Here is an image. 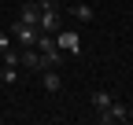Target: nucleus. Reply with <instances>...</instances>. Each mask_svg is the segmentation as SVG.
<instances>
[{
  "instance_id": "9",
  "label": "nucleus",
  "mask_w": 133,
  "mask_h": 125,
  "mask_svg": "<svg viewBox=\"0 0 133 125\" xmlns=\"http://www.w3.org/2000/svg\"><path fill=\"white\" fill-rule=\"evenodd\" d=\"M70 15H74L78 22H92V19H96V7H92V4H74Z\"/></svg>"
},
{
  "instance_id": "1",
  "label": "nucleus",
  "mask_w": 133,
  "mask_h": 125,
  "mask_svg": "<svg viewBox=\"0 0 133 125\" xmlns=\"http://www.w3.org/2000/svg\"><path fill=\"white\" fill-rule=\"evenodd\" d=\"M37 7H41L37 29H41V33H56V29L63 26V7L56 4V0H37Z\"/></svg>"
},
{
  "instance_id": "2",
  "label": "nucleus",
  "mask_w": 133,
  "mask_h": 125,
  "mask_svg": "<svg viewBox=\"0 0 133 125\" xmlns=\"http://www.w3.org/2000/svg\"><path fill=\"white\" fill-rule=\"evenodd\" d=\"M33 48L41 52V59H44V70H59V62H63V52H59V44H56V37H52V33H37Z\"/></svg>"
},
{
  "instance_id": "14",
  "label": "nucleus",
  "mask_w": 133,
  "mask_h": 125,
  "mask_svg": "<svg viewBox=\"0 0 133 125\" xmlns=\"http://www.w3.org/2000/svg\"><path fill=\"white\" fill-rule=\"evenodd\" d=\"M129 121H133V103H129Z\"/></svg>"
},
{
  "instance_id": "4",
  "label": "nucleus",
  "mask_w": 133,
  "mask_h": 125,
  "mask_svg": "<svg viewBox=\"0 0 133 125\" xmlns=\"http://www.w3.org/2000/svg\"><path fill=\"white\" fill-rule=\"evenodd\" d=\"M52 37H56V44H59V52H63V55H74V52H81V37L74 33V29H63V26H59Z\"/></svg>"
},
{
  "instance_id": "8",
  "label": "nucleus",
  "mask_w": 133,
  "mask_h": 125,
  "mask_svg": "<svg viewBox=\"0 0 133 125\" xmlns=\"http://www.w3.org/2000/svg\"><path fill=\"white\" fill-rule=\"evenodd\" d=\"M44 77H41V85H44V92H59L63 88V77H59V70H41Z\"/></svg>"
},
{
  "instance_id": "10",
  "label": "nucleus",
  "mask_w": 133,
  "mask_h": 125,
  "mask_svg": "<svg viewBox=\"0 0 133 125\" xmlns=\"http://www.w3.org/2000/svg\"><path fill=\"white\" fill-rule=\"evenodd\" d=\"M111 99H115V96H111V92H104V88H96L92 96H89V103H92V111H104V107H111Z\"/></svg>"
},
{
  "instance_id": "7",
  "label": "nucleus",
  "mask_w": 133,
  "mask_h": 125,
  "mask_svg": "<svg viewBox=\"0 0 133 125\" xmlns=\"http://www.w3.org/2000/svg\"><path fill=\"white\" fill-rule=\"evenodd\" d=\"M41 19V7H37V0H26V4L19 7V22H30V26H37Z\"/></svg>"
},
{
  "instance_id": "12",
  "label": "nucleus",
  "mask_w": 133,
  "mask_h": 125,
  "mask_svg": "<svg viewBox=\"0 0 133 125\" xmlns=\"http://www.w3.org/2000/svg\"><path fill=\"white\" fill-rule=\"evenodd\" d=\"M0 81H4V85H15V81H19V66H0Z\"/></svg>"
},
{
  "instance_id": "11",
  "label": "nucleus",
  "mask_w": 133,
  "mask_h": 125,
  "mask_svg": "<svg viewBox=\"0 0 133 125\" xmlns=\"http://www.w3.org/2000/svg\"><path fill=\"white\" fill-rule=\"evenodd\" d=\"M0 66H19V48H4L0 52Z\"/></svg>"
},
{
  "instance_id": "3",
  "label": "nucleus",
  "mask_w": 133,
  "mask_h": 125,
  "mask_svg": "<svg viewBox=\"0 0 133 125\" xmlns=\"http://www.w3.org/2000/svg\"><path fill=\"white\" fill-rule=\"evenodd\" d=\"M96 121H104V125H118V121H129V107H126V103H118V99H111V107L96 111Z\"/></svg>"
},
{
  "instance_id": "6",
  "label": "nucleus",
  "mask_w": 133,
  "mask_h": 125,
  "mask_svg": "<svg viewBox=\"0 0 133 125\" xmlns=\"http://www.w3.org/2000/svg\"><path fill=\"white\" fill-rule=\"evenodd\" d=\"M19 66H26V70H37V74H41V70H44V59H41V52L30 44V48H22V52H19Z\"/></svg>"
},
{
  "instance_id": "13",
  "label": "nucleus",
  "mask_w": 133,
  "mask_h": 125,
  "mask_svg": "<svg viewBox=\"0 0 133 125\" xmlns=\"http://www.w3.org/2000/svg\"><path fill=\"white\" fill-rule=\"evenodd\" d=\"M11 41H15L11 33H0V52H4V48H11Z\"/></svg>"
},
{
  "instance_id": "5",
  "label": "nucleus",
  "mask_w": 133,
  "mask_h": 125,
  "mask_svg": "<svg viewBox=\"0 0 133 125\" xmlns=\"http://www.w3.org/2000/svg\"><path fill=\"white\" fill-rule=\"evenodd\" d=\"M37 33H41V29H37V26H30V22H15V26H11V37L19 41L22 48H30V44L37 41Z\"/></svg>"
}]
</instances>
